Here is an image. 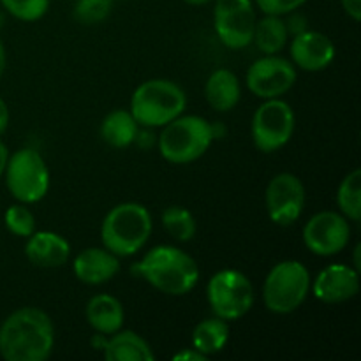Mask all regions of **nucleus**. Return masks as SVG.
Listing matches in <instances>:
<instances>
[{
    "mask_svg": "<svg viewBox=\"0 0 361 361\" xmlns=\"http://www.w3.org/2000/svg\"><path fill=\"white\" fill-rule=\"evenodd\" d=\"M55 348V328L35 307L14 310L0 324V356L7 361H46Z\"/></svg>",
    "mask_w": 361,
    "mask_h": 361,
    "instance_id": "1",
    "label": "nucleus"
},
{
    "mask_svg": "<svg viewBox=\"0 0 361 361\" xmlns=\"http://www.w3.org/2000/svg\"><path fill=\"white\" fill-rule=\"evenodd\" d=\"M130 271L157 291L171 296L187 295L200 281V268L194 257L173 245L154 247L130 267Z\"/></svg>",
    "mask_w": 361,
    "mask_h": 361,
    "instance_id": "2",
    "label": "nucleus"
},
{
    "mask_svg": "<svg viewBox=\"0 0 361 361\" xmlns=\"http://www.w3.org/2000/svg\"><path fill=\"white\" fill-rule=\"evenodd\" d=\"M152 215L140 203H120L108 212L101 226L104 249L118 257L134 256L152 235Z\"/></svg>",
    "mask_w": 361,
    "mask_h": 361,
    "instance_id": "3",
    "label": "nucleus"
},
{
    "mask_svg": "<svg viewBox=\"0 0 361 361\" xmlns=\"http://www.w3.org/2000/svg\"><path fill=\"white\" fill-rule=\"evenodd\" d=\"M214 137V126L203 116L180 115L162 129L159 152L171 164H189L207 154Z\"/></svg>",
    "mask_w": 361,
    "mask_h": 361,
    "instance_id": "4",
    "label": "nucleus"
},
{
    "mask_svg": "<svg viewBox=\"0 0 361 361\" xmlns=\"http://www.w3.org/2000/svg\"><path fill=\"white\" fill-rule=\"evenodd\" d=\"M187 95L169 80L141 83L130 97V115L143 127H164L183 113Z\"/></svg>",
    "mask_w": 361,
    "mask_h": 361,
    "instance_id": "5",
    "label": "nucleus"
},
{
    "mask_svg": "<svg viewBox=\"0 0 361 361\" xmlns=\"http://www.w3.org/2000/svg\"><path fill=\"white\" fill-rule=\"evenodd\" d=\"M309 291V270L300 261H282L264 279L263 300L270 312L291 314L303 305Z\"/></svg>",
    "mask_w": 361,
    "mask_h": 361,
    "instance_id": "6",
    "label": "nucleus"
},
{
    "mask_svg": "<svg viewBox=\"0 0 361 361\" xmlns=\"http://www.w3.org/2000/svg\"><path fill=\"white\" fill-rule=\"evenodd\" d=\"M4 176L11 196L20 203H37L48 194L49 169L34 148H21L9 155Z\"/></svg>",
    "mask_w": 361,
    "mask_h": 361,
    "instance_id": "7",
    "label": "nucleus"
},
{
    "mask_svg": "<svg viewBox=\"0 0 361 361\" xmlns=\"http://www.w3.org/2000/svg\"><path fill=\"white\" fill-rule=\"evenodd\" d=\"M207 298L212 310L224 321H238L252 309L254 288L238 270H221L210 279Z\"/></svg>",
    "mask_w": 361,
    "mask_h": 361,
    "instance_id": "8",
    "label": "nucleus"
},
{
    "mask_svg": "<svg viewBox=\"0 0 361 361\" xmlns=\"http://www.w3.org/2000/svg\"><path fill=\"white\" fill-rule=\"evenodd\" d=\"M252 141L263 154L281 150L295 133V111L282 99H267L252 116Z\"/></svg>",
    "mask_w": 361,
    "mask_h": 361,
    "instance_id": "9",
    "label": "nucleus"
},
{
    "mask_svg": "<svg viewBox=\"0 0 361 361\" xmlns=\"http://www.w3.org/2000/svg\"><path fill=\"white\" fill-rule=\"evenodd\" d=\"M256 13L252 0H215L214 28L224 46L242 49L252 42Z\"/></svg>",
    "mask_w": 361,
    "mask_h": 361,
    "instance_id": "10",
    "label": "nucleus"
},
{
    "mask_svg": "<svg viewBox=\"0 0 361 361\" xmlns=\"http://www.w3.org/2000/svg\"><path fill=\"white\" fill-rule=\"evenodd\" d=\"M264 204L274 224H295L305 207V187L302 180L293 173H279L268 183Z\"/></svg>",
    "mask_w": 361,
    "mask_h": 361,
    "instance_id": "11",
    "label": "nucleus"
},
{
    "mask_svg": "<svg viewBox=\"0 0 361 361\" xmlns=\"http://www.w3.org/2000/svg\"><path fill=\"white\" fill-rule=\"evenodd\" d=\"M351 238V226L342 214L319 212L307 221L303 228V242L316 256L330 257L342 252Z\"/></svg>",
    "mask_w": 361,
    "mask_h": 361,
    "instance_id": "12",
    "label": "nucleus"
},
{
    "mask_svg": "<svg viewBox=\"0 0 361 361\" xmlns=\"http://www.w3.org/2000/svg\"><path fill=\"white\" fill-rule=\"evenodd\" d=\"M296 83V69L289 60L277 55L257 59L247 71V87L256 97L277 99Z\"/></svg>",
    "mask_w": 361,
    "mask_h": 361,
    "instance_id": "13",
    "label": "nucleus"
},
{
    "mask_svg": "<svg viewBox=\"0 0 361 361\" xmlns=\"http://www.w3.org/2000/svg\"><path fill=\"white\" fill-rule=\"evenodd\" d=\"M360 291V271L348 264H330L323 268L312 284V293L319 302L344 303Z\"/></svg>",
    "mask_w": 361,
    "mask_h": 361,
    "instance_id": "14",
    "label": "nucleus"
},
{
    "mask_svg": "<svg viewBox=\"0 0 361 361\" xmlns=\"http://www.w3.org/2000/svg\"><path fill=\"white\" fill-rule=\"evenodd\" d=\"M334 41L328 35L316 30H303L295 35L291 42V59L300 69L317 73L334 62L335 59Z\"/></svg>",
    "mask_w": 361,
    "mask_h": 361,
    "instance_id": "15",
    "label": "nucleus"
},
{
    "mask_svg": "<svg viewBox=\"0 0 361 361\" xmlns=\"http://www.w3.org/2000/svg\"><path fill=\"white\" fill-rule=\"evenodd\" d=\"M120 270L118 256L109 252L108 249L90 247L74 257L73 271L78 281L88 286H99L111 281Z\"/></svg>",
    "mask_w": 361,
    "mask_h": 361,
    "instance_id": "16",
    "label": "nucleus"
},
{
    "mask_svg": "<svg viewBox=\"0 0 361 361\" xmlns=\"http://www.w3.org/2000/svg\"><path fill=\"white\" fill-rule=\"evenodd\" d=\"M25 256L34 267L59 268L69 261L71 245L53 231H34L25 245Z\"/></svg>",
    "mask_w": 361,
    "mask_h": 361,
    "instance_id": "17",
    "label": "nucleus"
},
{
    "mask_svg": "<svg viewBox=\"0 0 361 361\" xmlns=\"http://www.w3.org/2000/svg\"><path fill=\"white\" fill-rule=\"evenodd\" d=\"M87 323L97 334L113 335L115 331L122 330L126 312L118 298L111 295H95L87 303Z\"/></svg>",
    "mask_w": 361,
    "mask_h": 361,
    "instance_id": "18",
    "label": "nucleus"
},
{
    "mask_svg": "<svg viewBox=\"0 0 361 361\" xmlns=\"http://www.w3.org/2000/svg\"><path fill=\"white\" fill-rule=\"evenodd\" d=\"M102 356L106 361H154L155 355L150 344L137 334L118 330L108 335Z\"/></svg>",
    "mask_w": 361,
    "mask_h": 361,
    "instance_id": "19",
    "label": "nucleus"
},
{
    "mask_svg": "<svg viewBox=\"0 0 361 361\" xmlns=\"http://www.w3.org/2000/svg\"><path fill=\"white\" fill-rule=\"evenodd\" d=\"M240 81L229 69H217L210 74L204 85V97L215 111H231L240 101Z\"/></svg>",
    "mask_w": 361,
    "mask_h": 361,
    "instance_id": "20",
    "label": "nucleus"
},
{
    "mask_svg": "<svg viewBox=\"0 0 361 361\" xmlns=\"http://www.w3.org/2000/svg\"><path fill=\"white\" fill-rule=\"evenodd\" d=\"M137 122L130 111L126 109H115L104 116L101 123V137L106 145L113 148H127L136 141L137 137Z\"/></svg>",
    "mask_w": 361,
    "mask_h": 361,
    "instance_id": "21",
    "label": "nucleus"
},
{
    "mask_svg": "<svg viewBox=\"0 0 361 361\" xmlns=\"http://www.w3.org/2000/svg\"><path fill=\"white\" fill-rule=\"evenodd\" d=\"M229 341V326L228 321L221 317H212L204 319L194 328L192 331V345L204 356H212L221 353Z\"/></svg>",
    "mask_w": 361,
    "mask_h": 361,
    "instance_id": "22",
    "label": "nucleus"
},
{
    "mask_svg": "<svg viewBox=\"0 0 361 361\" xmlns=\"http://www.w3.org/2000/svg\"><path fill=\"white\" fill-rule=\"evenodd\" d=\"M288 35L289 32L286 21L281 16L267 14L259 21L256 20L252 42L264 55H277L288 42Z\"/></svg>",
    "mask_w": 361,
    "mask_h": 361,
    "instance_id": "23",
    "label": "nucleus"
},
{
    "mask_svg": "<svg viewBox=\"0 0 361 361\" xmlns=\"http://www.w3.org/2000/svg\"><path fill=\"white\" fill-rule=\"evenodd\" d=\"M337 204L348 221L361 219V171L355 169L341 182L337 190Z\"/></svg>",
    "mask_w": 361,
    "mask_h": 361,
    "instance_id": "24",
    "label": "nucleus"
},
{
    "mask_svg": "<svg viewBox=\"0 0 361 361\" xmlns=\"http://www.w3.org/2000/svg\"><path fill=\"white\" fill-rule=\"evenodd\" d=\"M161 221L169 236L178 242H190L196 236V219L187 208L171 204L162 212Z\"/></svg>",
    "mask_w": 361,
    "mask_h": 361,
    "instance_id": "25",
    "label": "nucleus"
},
{
    "mask_svg": "<svg viewBox=\"0 0 361 361\" xmlns=\"http://www.w3.org/2000/svg\"><path fill=\"white\" fill-rule=\"evenodd\" d=\"M4 224L7 231L18 238H28L35 231V217L25 203H16L7 208L4 214Z\"/></svg>",
    "mask_w": 361,
    "mask_h": 361,
    "instance_id": "26",
    "label": "nucleus"
},
{
    "mask_svg": "<svg viewBox=\"0 0 361 361\" xmlns=\"http://www.w3.org/2000/svg\"><path fill=\"white\" fill-rule=\"evenodd\" d=\"M73 16L81 25H97L109 16L113 0H74Z\"/></svg>",
    "mask_w": 361,
    "mask_h": 361,
    "instance_id": "27",
    "label": "nucleus"
},
{
    "mask_svg": "<svg viewBox=\"0 0 361 361\" xmlns=\"http://www.w3.org/2000/svg\"><path fill=\"white\" fill-rule=\"evenodd\" d=\"M4 9L21 21H37L48 13L49 0H0Z\"/></svg>",
    "mask_w": 361,
    "mask_h": 361,
    "instance_id": "28",
    "label": "nucleus"
},
{
    "mask_svg": "<svg viewBox=\"0 0 361 361\" xmlns=\"http://www.w3.org/2000/svg\"><path fill=\"white\" fill-rule=\"evenodd\" d=\"M307 0H256L257 7L264 14H274V16H282V14L295 13L298 7H302Z\"/></svg>",
    "mask_w": 361,
    "mask_h": 361,
    "instance_id": "29",
    "label": "nucleus"
},
{
    "mask_svg": "<svg viewBox=\"0 0 361 361\" xmlns=\"http://www.w3.org/2000/svg\"><path fill=\"white\" fill-rule=\"evenodd\" d=\"M208 356H204L203 353H200L197 349L194 348H187L183 349V351L176 353L175 356H173V361H204Z\"/></svg>",
    "mask_w": 361,
    "mask_h": 361,
    "instance_id": "30",
    "label": "nucleus"
},
{
    "mask_svg": "<svg viewBox=\"0 0 361 361\" xmlns=\"http://www.w3.org/2000/svg\"><path fill=\"white\" fill-rule=\"evenodd\" d=\"M286 27H288V32H293V34H300V32L307 30V18L300 16V14H291L288 21H286Z\"/></svg>",
    "mask_w": 361,
    "mask_h": 361,
    "instance_id": "31",
    "label": "nucleus"
},
{
    "mask_svg": "<svg viewBox=\"0 0 361 361\" xmlns=\"http://www.w3.org/2000/svg\"><path fill=\"white\" fill-rule=\"evenodd\" d=\"M345 14L355 21L361 20V0H341Z\"/></svg>",
    "mask_w": 361,
    "mask_h": 361,
    "instance_id": "32",
    "label": "nucleus"
},
{
    "mask_svg": "<svg viewBox=\"0 0 361 361\" xmlns=\"http://www.w3.org/2000/svg\"><path fill=\"white\" fill-rule=\"evenodd\" d=\"M9 118H11L9 108H7L6 101L0 97V136H2V134L7 130V127H9Z\"/></svg>",
    "mask_w": 361,
    "mask_h": 361,
    "instance_id": "33",
    "label": "nucleus"
},
{
    "mask_svg": "<svg viewBox=\"0 0 361 361\" xmlns=\"http://www.w3.org/2000/svg\"><path fill=\"white\" fill-rule=\"evenodd\" d=\"M90 342H92V348L97 349V351L102 353V349H104L106 342H108V335H104V334H95L94 337H92Z\"/></svg>",
    "mask_w": 361,
    "mask_h": 361,
    "instance_id": "34",
    "label": "nucleus"
},
{
    "mask_svg": "<svg viewBox=\"0 0 361 361\" xmlns=\"http://www.w3.org/2000/svg\"><path fill=\"white\" fill-rule=\"evenodd\" d=\"M7 159H9V150H7L6 145L0 141V178L4 176V169H6Z\"/></svg>",
    "mask_w": 361,
    "mask_h": 361,
    "instance_id": "35",
    "label": "nucleus"
},
{
    "mask_svg": "<svg viewBox=\"0 0 361 361\" xmlns=\"http://www.w3.org/2000/svg\"><path fill=\"white\" fill-rule=\"evenodd\" d=\"M6 63H7V56H6V48H4L2 41H0V78H2L4 71H6Z\"/></svg>",
    "mask_w": 361,
    "mask_h": 361,
    "instance_id": "36",
    "label": "nucleus"
},
{
    "mask_svg": "<svg viewBox=\"0 0 361 361\" xmlns=\"http://www.w3.org/2000/svg\"><path fill=\"white\" fill-rule=\"evenodd\" d=\"M185 4H189V6H204V4L212 2V0H183Z\"/></svg>",
    "mask_w": 361,
    "mask_h": 361,
    "instance_id": "37",
    "label": "nucleus"
}]
</instances>
